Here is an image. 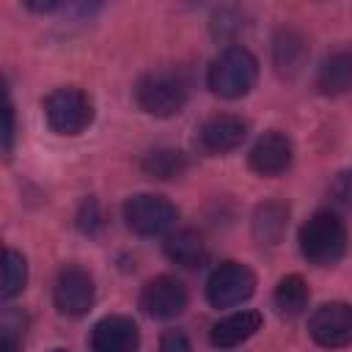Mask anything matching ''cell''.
<instances>
[{
  "label": "cell",
  "mask_w": 352,
  "mask_h": 352,
  "mask_svg": "<svg viewBox=\"0 0 352 352\" xmlns=\"http://www.w3.org/2000/svg\"><path fill=\"white\" fill-rule=\"evenodd\" d=\"M300 253L316 267H333L346 253V226L336 212H316L300 228Z\"/></svg>",
  "instance_id": "1"
},
{
  "label": "cell",
  "mask_w": 352,
  "mask_h": 352,
  "mask_svg": "<svg viewBox=\"0 0 352 352\" xmlns=\"http://www.w3.org/2000/svg\"><path fill=\"white\" fill-rule=\"evenodd\" d=\"M258 77V60L245 47H226L206 72V85L212 94L223 99H239L245 96Z\"/></svg>",
  "instance_id": "2"
},
{
  "label": "cell",
  "mask_w": 352,
  "mask_h": 352,
  "mask_svg": "<svg viewBox=\"0 0 352 352\" xmlns=\"http://www.w3.org/2000/svg\"><path fill=\"white\" fill-rule=\"evenodd\" d=\"M44 116H47V124L58 135H80L94 121V104L85 91L74 85H63L47 96Z\"/></svg>",
  "instance_id": "3"
},
{
  "label": "cell",
  "mask_w": 352,
  "mask_h": 352,
  "mask_svg": "<svg viewBox=\"0 0 352 352\" xmlns=\"http://www.w3.org/2000/svg\"><path fill=\"white\" fill-rule=\"evenodd\" d=\"M135 99H138L143 113L157 116V118H168V116H176L184 107L187 85L173 72H151L138 82Z\"/></svg>",
  "instance_id": "4"
},
{
  "label": "cell",
  "mask_w": 352,
  "mask_h": 352,
  "mask_svg": "<svg viewBox=\"0 0 352 352\" xmlns=\"http://www.w3.org/2000/svg\"><path fill=\"white\" fill-rule=\"evenodd\" d=\"M124 220L140 236H162V234H168L176 226L179 212H176V206L165 195L138 192V195L126 198V204H124Z\"/></svg>",
  "instance_id": "5"
},
{
  "label": "cell",
  "mask_w": 352,
  "mask_h": 352,
  "mask_svg": "<svg viewBox=\"0 0 352 352\" xmlns=\"http://www.w3.org/2000/svg\"><path fill=\"white\" fill-rule=\"evenodd\" d=\"M256 292V275L242 261H223L206 280V300L214 308H231L250 300Z\"/></svg>",
  "instance_id": "6"
},
{
  "label": "cell",
  "mask_w": 352,
  "mask_h": 352,
  "mask_svg": "<svg viewBox=\"0 0 352 352\" xmlns=\"http://www.w3.org/2000/svg\"><path fill=\"white\" fill-rule=\"evenodd\" d=\"M308 333L319 346L341 349L352 344V305L324 302L308 319Z\"/></svg>",
  "instance_id": "7"
},
{
  "label": "cell",
  "mask_w": 352,
  "mask_h": 352,
  "mask_svg": "<svg viewBox=\"0 0 352 352\" xmlns=\"http://www.w3.org/2000/svg\"><path fill=\"white\" fill-rule=\"evenodd\" d=\"M96 297L94 278L80 267H66L58 272L52 286V302L63 316H82L91 311Z\"/></svg>",
  "instance_id": "8"
},
{
  "label": "cell",
  "mask_w": 352,
  "mask_h": 352,
  "mask_svg": "<svg viewBox=\"0 0 352 352\" xmlns=\"http://www.w3.org/2000/svg\"><path fill=\"white\" fill-rule=\"evenodd\" d=\"M140 308L151 319H173L187 308V289L173 275H157L143 286Z\"/></svg>",
  "instance_id": "9"
},
{
  "label": "cell",
  "mask_w": 352,
  "mask_h": 352,
  "mask_svg": "<svg viewBox=\"0 0 352 352\" xmlns=\"http://www.w3.org/2000/svg\"><path fill=\"white\" fill-rule=\"evenodd\" d=\"M140 330L129 316H104L91 330V352H138Z\"/></svg>",
  "instance_id": "10"
},
{
  "label": "cell",
  "mask_w": 352,
  "mask_h": 352,
  "mask_svg": "<svg viewBox=\"0 0 352 352\" xmlns=\"http://www.w3.org/2000/svg\"><path fill=\"white\" fill-rule=\"evenodd\" d=\"M292 140L280 132H264L248 154V165L258 173V176H280L289 170L292 165Z\"/></svg>",
  "instance_id": "11"
},
{
  "label": "cell",
  "mask_w": 352,
  "mask_h": 352,
  "mask_svg": "<svg viewBox=\"0 0 352 352\" xmlns=\"http://www.w3.org/2000/svg\"><path fill=\"white\" fill-rule=\"evenodd\" d=\"M245 135H248V124L239 116H231V113L212 116L198 129L201 148L209 151V154H226V151L236 148L245 140Z\"/></svg>",
  "instance_id": "12"
},
{
  "label": "cell",
  "mask_w": 352,
  "mask_h": 352,
  "mask_svg": "<svg viewBox=\"0 0 352 352\" xmlns=\"http://www.w3.org/2000/svg\"><path fill=\"white\" fill-rule=\"evenodd\" d=\"M261 327V314L258 311H236L223 316L220 322L212 324L209 330V341L217 349H234L239 344H245L250 336H256V330Z\"/></svg>",
  "instance_id": "13"
},
{
  "label": "cell",
  "mask_w": 352,
  "mask_h": 352,
  "mask_svg": "<svg viewBox=\"0 0 352 352\" xmlns=\"http://www.w3.org/2000/svg\"><path fill=\"white\" fill-rule=\"evenodd\" d=\"M316 85L324 96H341L352 91V52H333L319 66Z\"/></svg>",
  "instance_id": "14"
},
{
  "label": "cell",
  "mask_w": 352,
  "mask_h": 352,
  "mask_svg": "<svg viewBox=\"0 0 352 352\" xmlns=\"http://www.w3.org/2000/svg\"><path fill=\"white\" fill-rule=\"evenodd\" d=\"M165 256L179 267H198L206 261V242L198 231L182 228L165 239Z\"/></svg>",
  "instance_id": "15"
},
{
  "label": "cell",
  "mask_w": 352,
  "mask_h": 352,
  "mask_svg": "<svg viewBox=\"0 0 352 352\" xmlns=\"http://www.w3.org/2000/svg\"><path fill=\"white\" fill-rule=\"evenodd\" d=\"M272 58H275V66L280 74L292 77L302 69L305 58H308V47H305V38L294 30H280L275 36V47H272Z\"/></svg>",
  "instance_id": "16"
},
{
  "label": "cell",
  "mask_w": 352,
  "mask_h": 352,
  "mask_svg": "<svg viewBox=\"0 0 352 352\" xmlns=\"http://www.w3.org/2000/svg\"><path fill=\"white\" fill-rule=\"evenodd\" d=\"M272 300H275V308H278L280 316L294 319V316H300L308 308L311 292H308V283L300 275H286V278L278 280Z\"/></svg>",
  "instance_id": "17"
},
{
  "label": "cell",
  "mask_w": 352,
  "mask_h": 352,
  "mask_svg": "<svg viewBox=\"0 0 352 352\" xmlns=\"http://www.w3.org/2000/svg\"><path fill=\"white\" fill-rule=\"evenodd\" d=\"M286 217H289V209L278 201H267L256 209L253 214V234L256 239L264 245H275L280 236H283V228H286Z\"/></svg>",
  "instance_id": "18"
},
{
  "label": "cell",
  "mask_w": 352,
  "mask_h": 352,
  "mask_svg": "<svg viewBox=\"0 0 352 352\" xmlns=\"http://www.w3.org/2000/svg\"><path fill=\"white\" fill-rule=\"evenodd\" d=\"M28 283V261L19 250L14 248H6L3 250V286H0V294L3 300H11L16 297Z\"/></svg>",
  "instance_id": "19"
},
{
  "label": "cell",
  "mask_w": 352,
  "mask_h": 352,
  "mask_svg": "<svg viewBox=\"0 0 352 352\" xmlns=\"http://www.w3.org/2000/svg\"><path fill=\"white\" fill-rule=\"evenodd\" d=\"M184 168H187L184 154L182 151H173V148H157V151H151L143 160V170L148 176H157V179H173Z\"/></svg>",
  "instance_id": "20"
},
{
  "label": "cell",
  "mask_w": 352,
  "mask_h": 352,
  "mask_svg": "<svg viewBox=\"0 0 352 352\" xmlns=\"http://www.w3.org/2000/svg\"><path fill=\"white\" fill-rule=\"evenodd\" d=\"M19 319V314H14V311H6V316H3V330H0V352H19V346H22V336L16 333V330H22V327H16L14 322Z\"/></svg>",
  "instance_id": "21"
},
{
  "label": "cell",
  "mask_w": 352,
  "mask_h": 352,
  "mask_svg": "<svg viewBox=\"0 0 352 352\" xmlns=\"http://www.w3.org/2000/svg\"><path fill=\"white\" fill-rule=\"evenodd\" d=\"M160 352H192V344L182 330H165L160 338Z\"/></svg>",
  "instance_id": "22"
},
{
  "label": "cell",
  "mask_w": 352,
  "mask_h": 352,
  "mask_svg": "<svg viewBox=\"0 0 352 352\" xmlns=\"http://www.w3.org/2000/svg\"><path fill=\"white\" fill-rule=\"evenodd\" d=\"M3 116H6V126H3V151L8 154V151H11V140H14V107H11V102H6Z\"/></svg>",
  "instance_id": "23"
},
{
  "label": "cell",
  "mask_w": 352,
  "mask_h": 352,
  "mask_svg": "<svg viewBox=\"0 0 352 352\" xmlns=\"http://www.w3.org/2000/svg\"><path fill=\"white\" fill-rule=\"evenodd\" d=\"M25 6H28V8H33V11H55V8H58V3H55V0H47V3H30V0H28Z\"/></svg>",
  "instance_id": "24"
},
{
  "label": "cell",
  "mask_w": 352,
  "mask_h": 352,
  "mask_svg": "<svg viewBox=\"0 0 352 352\" xmlns=\"http://www.w3.org/2000/svg\"><path fill=\"white\" fill-rule=\"evenodd\" d=\"M50 352H69V349H50Z\"/></svg>",
  "instance_id": "25"
}]
</instances>
